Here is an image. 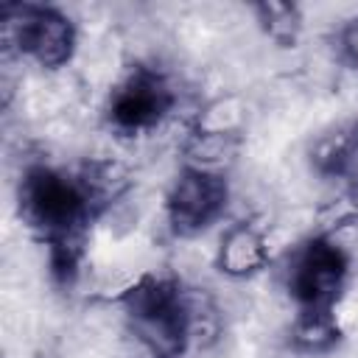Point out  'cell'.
<instances>
[{
	"label": "cell",
	"mask_w": 358,
	"mask_h": 358,
	"mask_svg": "<svg viewBox=\"0 0 358 358\" xmlns=\"http://www.w3.org/2000/svg\"><path fill=\"white\" fill-rule=\"evenodd\" d=\"M22 201L36 224L48 229H70V224H76L81 196L67 179L48 171H34L25 179Z\"/></svg>",
	"instance_id": "1"
},
{
	"label": "cell",
	"mask_w": 358,
	"mask_h": 358,
	"mask_svg": "<svg viewBox=\"0 0 358 358\" xmlns=\"http://www.w3.org/2000/svg\"><path fill=\"white\" fill-rule=\"evenodd\" d=\"M341 274H344V268H341V255L336 252V246L310 243L291 263L288 288L308 305L319 308V305H327L338 294Z\"/></svg>",
	"instance_id": "2"
},
{
	"label": "cell",
	"mask_w": 358,
	"mask_h": 358,
	"mask_svg": "<svg viewBox=\"0 0 358 358\" xmlns=\"http://www.w3.org/2000/svg\"><path fill=\"white\" fill-rule=\"evenodd\" d=\"M224 199H227V190L215 173L187 171L176 179L173 193H171L173 224L182 229L204 227L215 215V210L224 204Z\"/></svg>",
	"instance_id": "3"
},
{
	"label": "cell",
	"mask_w": 358,
	"mask_h": 358,
	"mask_svg": "<svg viewBox=\"0 0 358 358\" xmlns=\"http://www.w3.org/2000/svg\"><path fill=\"white\" fill-rule=\"evenodd\" d=\"M165 106H168L165 87L151 76H137L117 92L112 112L123 126H145L157 120Z\"/></svg>",
	"instance_id": "4"
},
{
	"label": "cell",
	"mask_w": 358,
	"mask_h": 358,
	"mask_svg": "<svg viewBox=\"0 0 358 358\" xmlns=\"http://www.w3.org/2000/svg\"><path fill=\"white\" fill-rule=\"evenodd\" d=\"M266 260V246L263 238L252 229V227H235L221 238V249H218V266L224 274L229 277H246L252 271H257Z\"/></svg>",
	"instance_id": "5"
},
{
	"label": "cell",
	"mask_w": 358,
	"mask_h": 358,
	"mask_svg": "<svg viewBox=\"0 0 358 358\" xmlns=\"http://www.w3.org/2000/svg\"><path fill=\"white\" fill-rule=\"evenodd\" d=\"M235 151H238L235 131H207V129H201L187 143V159L193 162V171H204V173H213L221 165H227L235 157Z\"/></svg>",
	"instance_id": "6"
},
{
	"label": "cell",
	"mask_w": 358,
	"mask_h": 358,
	"mask_svg": "<svg viewBox=\"0 0 358 358\" xmlns=\"http://www.w3.org/2000/svg\"><path fill=\"white\" fill-rule=\"evenodd\" d=\"M268 34L280 42H288L294 39V34L299 31V17H296V8L291 6H282V3H268V6H260L257 8Z\"/></svg>",
	"instance_id": "7"
},
{
	"label": "cell",
	"mask_w": 358,
	"mask_h": 358,
	"mask_svg": "<svg viewBox=\"0 0 358 358\" xmlns=\"http://www.w3.org/2000/svg\"><path fill=\"white\" fill-rule=\"evenodd\" d=\"M296 341L302 347H308V350H322V347H327L333 341V324L324 316L313 313L296 327Z\"/></svg>",
	"instance_id": "8"
},
{
	"label": "cell",
	"mask_w": 358,
	"mask_h": 358,
	"mask_svg": "<svg viewBox=\"0 0 358 358\" xmlns=\"http://www.w3.org/2000/svg\"><path fill=\"white\" fill-rule=\"evenodd\" d=\"M336 171L341 173L344 182L358 187V140H350L344 148L336 154Z\"/></svg>",
	"instance_id": "9"
},
{
	"label": "cell",
	"mask_w": 358,
	"mask_h": 358,
	"mask_svg": "<svg viewBox=\"0 0 358 358\" xmlns=\"http://www.w3.org/2000/svg\"><path fill=\"white\" fill-rule=\"evenodd\" d=\"M341 45H344V53L350 56V62L358 64V22H352V25L344 31Z\"/></svg>",
	"instance_id": "10"
}]
</instances>
